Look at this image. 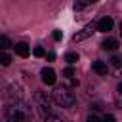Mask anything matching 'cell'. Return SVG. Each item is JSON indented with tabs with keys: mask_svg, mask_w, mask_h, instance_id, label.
<instances>
[{
	"mask_svg": "<svg viewBox=\"0 0 122 122\" xmlns=\"http://www.w3.org/2000/svg\"><path fill=\"white\" fill-rule=\"evenodd\" d=\"M10 48H13V42L8 38V36H4V34H0V50H10Z\"/></svg>",
	"mask_w": 122,
	"mask_h": 122,
	"instance_id": "10",
	"label": "cell"
},
{
	"mask_svg": "<svg viewBox=\"0 0 122 122\" xmlns=\"http://www.w3.org/2000/svg\"><path fill=\"white\" fill-rule=\"evenodd\" d=\"M51 99H53L55 105H59V107H63V109H71V107H74V103H76L74 93H72L69 88H65V86H57V88L51 92Z\"/></svg>",
	"mask_w": 122,
	"mask_h": 122,
	"instance_id": "2",
	"label": "cell"
},
{
	"mask_svg": "<svg viewBox=\"0 0 122 122\" xmlns=\"http://www.w3.org/2000/svg\"><path fill=\"white\" fill-rule=\"evenodd\" d=\"M103 122H116V120H114L112 114H107V116H103Z\"/></svg>",
	"mask_w": 122,
	"mask_h": 122,
	"instance_id": "20",
	"label": "cell"
},
{
	"mask_svg": "<svg viewBox=\"0 0 122 122\" xmlns=\"http://www.w3.org/2000/svg\"><path fill=\"white\" fill-rule=\"evenodd\" d=\"M109 61H111V65H112L116 71H120V69H122V57H120V55H112Z\"/></svg>",
	"mask_w": 122,
	"mask_h": 122,
	"instance_id": "11",
	"label": "cell"
},
{
	"mask_svg": "<svg viewBox=\"0 0 122 122\" xmlns=\"http://www.w3.org/2000/svg\"><path fill=\"white\" fill-rule=\"evenodd\" d=\"M34 103H36L38 112H40L42 118L50 114V111H51V99L46 95V92H38V93L34 95Z\"/></svg>",
	"mask_w": 122,
	"mask_h": 122,
	"instance_id": "3",
	"label": "cell"
},
{
	"mask_svg": "<svg viewBox=\"0 0 122 122\" xmlns=\"http://www.w3.org/2000/svg\"><path fill=\"white\" fill-rule=\"evenodd\" d=\"M46 57H48V61H53V59H55V53H53V51H48Z\"/></svg>",
	"mask_w": 122,
	"mask_h": 122,
	"instance_id": "21",
	"label": "cell"
},
{
	"mask_svg": "<svg viewBox=\"0 0 122 122\" xmlns=\"http://www.w3.org/2000/svg\"><path fill=\"white\" fill-rule=\"evenodd\" d=\"M32 53H34L36 57H44V48H40V46H36V48L32 50Z\"/></svg>",
	"mask_w": 122,
	"mask_h": 122,
	"instance_id": "17",
	"label": "cell"
},
{
	"mask_svg": "<svg viewBox=\"0 0 122 122\" xmlns=\"http://www.w3.org/2000/svg\"><path fill=\"white\" fill-rule=\"evenodd\" d=\"M65 61H67V63H71V65H72V63H76V61H78V53H76V51H69V53L65 55Z\"/></svg>",
	"mask_w": 122,
	"mask_h": 122,
	"instance_id": "14",
	"label": "cell"
},
{
	"mask_svg": "<svg viewBox=\"0 0 122 122\" xmlns=\"http://www.w3.org/2000/svg\"><path fill=\"white\" fill-rule=\"evenodd\" d=\"M120 34H122V23H120Z\"/></svg>",
	"mask_w": 122,
	"mask_h": 122,
	"instance_id": "23",
	"label": "cell"
},
{
	"mask_svg": "<svg viewBox=\"0 0 122 122\" xmlns=\"http://www.w3.org/2000/svg\"><path fill=\"white\" fill-rule=\"evenodd\" d=\"M97 0H76V4H74V10H82V8H86V6H90V4H95Z\"/></svg>",
	"mask_w": 122,
	"mask_h": 122,
	"instance_id": "13",
	"label": "cell"
},
{
	"mask_svg": "<svg viewBox=\"0 0 122 122\" xmlns=\"http://www.w3.org/2000/svg\"><path fill=\"white\" fill-rule=\"evenodd\" d=\"M51 38H53V40H61V38H63V32H61V30H53V32H51Z\"/></svg>",
	"mask_w": 122,
	"mask_h": 122,
	"instance_id": "18",
	"label": "cell"
},
{
	"mask_svg": "<svg viewBox=\"0 0 122 122\" xmlns=\"http://www.w3.org/2000/svg\"><path fill=\"white\" fill-rule=\"evenodd\" d=\"M116 90H118V93H120V95H122V82H120V84H118V88H116Z\"/></svg>",
	"mask_w": 122,
	"mask_h": 122,
	"instance_id": "22",
	"label": "cell"
},
{
	"mask_svg": "<svg viewBox=\"0 0 122 122\" xmlns=\"http://www.w3.org/2000/svg\"><path fill=\"white\" fill-rule=\"evenodd\" d=\"M6 118H8V122H30L32 109H30L29 103L17 99L15 103H11L6 109Z\"/></svg>",
	"mask_w": 122,
	"mask_h": 122,
	"instance_id": "1",
	"label": "cell"
},
{
	"mask_svg": "<svg viewBox=\"0 0 122 122\" xmlns=\"http://www.w3.org/2000/svg\"><path fill=\"white\" fill-rule=\"evenodd\" d=\"M13 48H15V53H17L19 57H27V55L30 53V50H29V46H27L25 42H17Z\"/></svg>",
	"mask_w": 122,
	"mask_h": 122,
	"instance_id": "8",
	"label": "cell"
},
{
	"mask_svg": "<svg viewBox=\"0 0 122 122\" xmlns=\"http://www.w3.org/2000/svg\"><path fill=\"white\" fill-rule=\"evenodd\" d=\"M40 74H42V82H44V84H48V86H50V84H55V71H53V69L46 67V69H42Z\"/></svg>",
	"mask_w": 122,
	"mask_h": 122,
	"instance_id": "6",
	"label": "cell"
},
{
	"mask_svg": "<svg viewBox=\"0 0 122 122\" xmlns=\"http://www.w3.org/2000/svg\"><path fill=\"white\" fill-rule=\"evenodd\" d=\"M92 69H93L97 74H107V63H105V61H93V63H92Z\"/></svg>",
	"mask_w": 122,
	"mask_h": 122,
	"instance_id": "9",
	"label": "cell"
},
{
	"mask_svg": "<svg viewBox=\"0 0 122 122\" xmlns=\"http://www.w3.org/2000/svg\"><path fill=\"white\" fill-rule=\"evenodd\" d=\"M10 63H11V57H10V53H6V51L2 50V51H0V65H2V67H8Z\"/></svg>",
	"mask_w": 122,
	"mask_h": 122,
	"instance_id": "12",
	"label": "cell"
},
{
	"mask_svg": "<svg viewBox=\"0 0 122 122\" xmlns=\"http://www.w3.org/2000/svg\"><path fill=\"white\" fill-rule=\"evenodd\" d=\"M88 122H103V118H99L97 114H90L88 116Z\"/></svg>",
	"mask_w": 122,
	"mask_h": 122,
	"instance_id": "19",
	"label": "cell"
},
{
	"mask_svg": "<svg viewBox=\"0 0 122 122\" xmlns=\"http://www.w3.org/2000/svg\"><path fill=\"white\" fill-rule=\"evenodd\" d=\"M71 76H74V69L72 67H67L63 71V78H71Z\"/></svg>",
	"mask_w": 122,
	"mask_h": 122,
	"instance_id": "16",
	"label": "cell"
},
{
	"mask_svg": "<svg viewBox=\"0 0 122 122\" xmlns=\"http://www.w3.org/2000/svg\"><path fill=\"white\" fill-rule=\"evenodd\" d=\"M44 122H65V120L55 116V114H48V116H44Z\"/></svg>",
	"mask_w": 122,
	"mask_h": 122,
	"instance_id": "15",
	"label": "cell"
},
{
	"mask_svg": "<svg viewBox=\"0 0 122 122\" xmlns=\"http://www.w3.org/2000/svg\"><path fill=\"white\" fill-rule=\"evenodd\" d=\"M93 30H95V27H93V25L84 27L82 30H78V32L72 36V42H82V40H86L88 36H92V34H93Z\"/></svg>",
	"mask_w": 122,
	"mask_h": 122,
	"instance_id": "4",
	"label": "cell"
},
{
	"mask_svg": "<svg viewBox=\"0 0 122 122\" xmlns=\"http://www.w3.org/2000/svg\"><path fill=\"white\" fill-rule=\"evenodd\" d=\"M112 25H114V21H112L111 17H103V19L97 21L95 29H97L99 32H109V30H112Z\"/></svg>",
	"mask_w": 122,
	"mask_h": 122,
	"instance_id": "5",
	"label": "cell"
},
{
	"mask_svg": "<svg viewBox=\"0 0 122 122\" xmlns=\"http://www.w3.org/2000/svg\"><path fill=\"white\" fill-rule=\"evenodd\" d=\"M101 48L103 50H109V51H114V50H118V40L116 38H105L101 42Z\"/></svg>",
	"mask_w": 122,
	"mask_h": 122,
	"instance_id": "7",
	"label": "cell"
}]
</instances>
